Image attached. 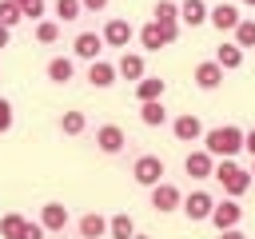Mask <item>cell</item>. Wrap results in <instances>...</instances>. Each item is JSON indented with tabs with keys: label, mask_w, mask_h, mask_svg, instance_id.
I'll list each match as a JSON object with an SVG mask.
<instances>
[{
	"label": "cell",
	"mask_w": 255,
	"mask_h": 239,
	"mask_svg": "<svg viewBox=\"0 0 255 239\" xmlns=\"http://www.w3.org/2000/svg\"><path fill=\"white\" fill-rule=\"evenodd\" d=\"M211 207H215V195H211V191H203V187L187 191V195H183V203H179V211H183L191 223H203V219L211 215Z\"/></svg>",
	"instance_id": "6"
},
{
	"label": "cell",
	"mask_w": 255,
	"mask_h": 239,
	"mask_svg": "<svg viewBox=\"0 0 255 239\" xmlns=\"http://www.w3.org/2000/svg\"><path fill=\"white\" fill-rule=\"evenodd\" d=\"M207 223L215 227V231H231V227H239L243 223V207H239V199H215V207H211V215H207Z\"/></svg>",
	"instance_id": "4"
},
{
	"label": "cell",
	"mask_w": 255,
	"mask_h": 239,
	"mask_svg": "<svg viewBox=\"0 0 255 239\" xmlns=\"http://www.w3.org/2000/svg\"><path fill=\"white\" fill-rule=\"evenodd\" d=\"M243 4H247V8H255V0H243Z\"/></svg>",
	"instance_id": "41"
},
{
	"label": "cell",
	"mask_w": 255,
	"mask_h": 239,
	"mask_svg": "<svg viewBox=\"0 0 255 239\" xmlns=\"http://www.w3.org/2000/svg\"><path fill=\"white\" fill-rule=\"evenodd\" d=\"M163 175H167V163H163L159 155L143 151V155L131 159V179H135L139 187H155V183H163Z\"/></svg>",
	"instance_id": "3"
},
{
	"label": "cell",
	"mask_w": 255,
	"mask_h": 239,
	"mask_svg": "<svg viewBox=\"0 0 255 239\" xmlns=\"http://www.w3.org/2000/svg\"><path fill=\"white\" fill-rule=\"evenodd\" d=\"M207 4H223V0H207Z\"/></svg>",
	"instance_id": "42"
},
{
	"label": "cell",
	"mask_w": 255,
	"mask_h": 239,
	"mask_svg": "<svg viewBox=\"0 0 255 239\" xmlns=\"http://www.w3.org/2000/svg\"><path fill=\"white\" fill-rule=\"evenodd\" d=\"M24 219H28V215H20V211H8V215H0V239H20V231H24Z\"/></svg>",
	"instance_id": "29"
},
{
	"label": "cell",
	"mask_w": 255,
	"mask_h": 239,
	"mask_svg": "<svg viewBox=\"0 0 255 239\" xmlns=\"http://www.w3.org/2000/svg\"><path fill=\"white\" fill-rule=\"evenodd\" d=\"M147 199H151V211H159V215H167V211H179V203H183V191L175 187V183H155V187H147Z\"/></svg>",
	"instance_id": "5"
},
{
	"label": "cell",
	"mask_w": 255,
	"mask_h": 239,
	"mask_svg": "<svg viewBox=\"0 0 255 239\" xmlns=\"http://www.w3.org/2000/svg\"><path fill=\"white\" fill-rule=\"evenodd\" d=\"M183 171H187L191 179H211V171H215V159H211L203 147H195V151H187V159H183Z\"/></svg>",
	"instance_id": "18"
},
{
	"label": "cell",
	"mask_w": 255,
	"mask_h": 239,
	"mask_svg": "<svg viewBox=\"0 0 255 239\" xmlns=\"http://www.w3.org/2000/svg\"><path fill=\"white\" fill-rule=\"evenodd\" d=\"M68 223H72V215H68V207H64V203H56V199H52V203H44V207H40V227H44V231H64Z\"/></svg>",
	"instance_id": "19"
},
{
	"label": "cell",
	"mask_w": 255,
	"mask_h": 239,
	"mask_svg": "<svg viewBox=\"0 0 255 239\" xmlns=\"http://www.w3.org/2000/svg\"><path fill=\"white\" fill-rule=\"evenodd\" d=\"M36 40H40V44H56V40H60V24H56L52 16L36 20Z\"/></svg>",
	"instance_id": "30"
},
{
	"label": "cell",
	"mask_w": 255,
	"mask_h": 239,
	"mask_svg": "<svg viewBox=\"0 0 255 239\" xmlns=\"http://www.w3.org/2000/svg\"><path fill=\"white\" fill-rule=\"evenodd\" d=\"M80 8H84V12H104L108 0H80Z\"/></svg>",
	"instance_id": "36"
},
{
	"label": "cell",
	"mask_w": 255,
	"mask_h": 239,
	"mask_svg": "<svg viewBox=\"0 0 255 239\" xmlns=\"http://www.w3.org/2000/svg\"><path fill=\"white\" fill-rule=\"evenodd\" d=\"M96 147H100L104 155H120V151L128 147V131H124L120 123H100V127H96Z\"/></svg>",
	"instance_id": "9"
},
{
	"label": "cell",
	"mask_w": 255,
	"mask_h": 239,
	"mask_svg": "<svg viewBox=\"0 0 255 239\" xmlns=\"http://www.w3.org/2000/svg\"><path fill=\"white\" fill-rule=\"evenodd\" d=\"M223 76H227V72H223L215 60H199V64H195V72H191V80H195V88H199V92H215V88L223 84Z\"/></svg>",
	"instance_id": "13"
},
{
	"label": "cell",
	"mask_w": 255,
	"mask_h": 239,
	"mask_svg": "<svg viewBox=\"0 0 255 239\" xmlns=\"http://www.w3.org/2000/svg\"><path fill=\"white\" fill-rule=\"evenodd\" d=\"M76 231H80V239H108V215L84 211V215L76 219Z\"/></svg>",
	"instance_id": "16"
},
{
	"label": "cell",
	"mask_w": 255,
	"mask_h": 239,
	"mask_svg": "<svg viewBox=\"0 0 255 239\" xmlns=\"http://www.w3.org/2000/svg\"><path fill=\"white\" fill-rule=\"evenodd\" d=\"M231 44H235V48H243V52H247V48H255V20H251V16H243V20L235 24Z\"/></svg>",
	"instance_id": "27"
},
{
	"label": "cell",
	"mask_w": 255,
	"mask_h": 239,
	"mask_svg": "<svg viewBox=\"0 0 255 239\" xmlns=\"http://www.w3.org/2000/svg\"><path fill=\"white\" fill-rule=\"evenodd\" d=\"M84 80H88L92 88H100V92H104V88H112V84H116L120 76H116V64L100 56V60H92V64H88V72H84Z\"/></svg>",
	"instance_id": "14"
},
{
	"label": "cell",
	"mask_w": 255,
	"mask_h": 239,
	"mask_svg": "<svg viewBox=\"0 0 255 239\" xmlns=\"http://www.w3.org/2000/svg\"><path fill=\"white\" fill-rule=\"evenodd\" d=\"M12 4L20 8V16H24V20H44V8H48L44 0H12Z\"/></svg>",
	"instance_id": "31"
},
{
	"label": "cell",
	"mask_w": 255,
	"mask_h": 239,
	"mask_svg": "<svg viewBox=\"0 0 255 239\" xmlns=\"http://www.w3.org/2000/svg\"><path fill=\"white\" fill-rule=\"evenodd\" d=\"M219 239H247V235H243L239 227H231V231H219Z\"/></svg>",
	"instance_id": "37"
},
{
	"label": "cell",
	"mask_w": 255,
	"mask_h": 239,
	"mask_svg": "<svg viewBox=\"0 0 255 239\" xmlns=\"http://www.w3.org/2000/svg\"><path fill=\"white\" fill-rule=\"evenodd\" d=\"M151 24H159L163 28V36H167V44L179 36V4L175 0H155V8H151Z\"/></svg>",
	"instance_id": "7"
},
{
	"label": "cell",
	"mask_w": 255,
	"mask_h": 239,
	"mask_svg": "<svg viewBox=\"0 0 255 239\" xmlns=\"http://www.w3.org/2000/svg\"><path fill=\"white\" fill-rule=\"evenodd\" d=\"M100 52H104V36H100V32H76V40H72V60L92 64V60H100Z\"/></svg>",
	"instance_id": "11"
},
{
	"label": "cell",
	"mask_w": 255,
	"mask_h": 239,
	"mask_svg": "<svg viewBox=\"0 0 255 239\" xmlns=\"http://www.w3.org/2000/svg\"><path fill=\"white\" fill-rule=\"evenodd\" d=\"M60 131H64V135H84V131H88V116L76 112V108L64 112V116H60Z\"/></svg>",
	"instance_id": "28"
},
{
	"label": "cell",
	"mask_w": 255,
	"mask_h": 239,
	"mask_svg": "<svg viewBox=\"0 0 255 239\" xmlns=\"http://www.w3.org/2000/svg\"><path fill=\"white\" fill-rule=\"evenodd\" d=\"M179 24L187 28L207 24V0H179Z\"/></svg>",
	"instance_id": "20"
},
{
	"label": "cell",
	"mask_w": 255,
	"mask_h": 239,
	"mask_svg": "<svg viewBox=\"0 0 255 239\" xmlns=\"http://www.w3.org/2000/svg\"><path fill=\"white\" fill-rule=\"evenodd\" d=\"M131 235H135V219L128 211L108 215V239H131Z\"/></svg>",
	"instance_id": "24"
},
{
	"label": "cell",
	"mask_w": 255,
	"mask_h": 239,
	"mask_svg": "<svg viewBox=\"0 0 255 239\" xmlns=\"http://www.w3.org/2000/svg\"><path fill=\"white\" fill-rule=\"evenodd\" d=\"M8 40H12V32H8L4 24H0V48H8Z\"/></svg>",
	"instance_id": "38"
},
{
	"label": "cell",
	"mask_w": 255,
	"mask_h": 239,
	"mask_svg": "<svg viewBox=\"0 0 255 239\" xmlns=\"http://www.w3.org/2000/svg\"><path fill=\"white\" fill-rule=\"evenodd\" d=\"M203 131H207V127H203V120H199L195 112H179V116L171 120V135H175L179 143H199Z\"/></svg>",
	"instance_id": "8"
},
{
	"label": "cell",
	"mask_w": 255,
	"mask_h": 239,
	"mask_svg": "<svg viewBox=\"0 0 255 239\" xmlns=\"http://www.w3.org/2000/svg\"><path fill=\"white\" fill-rule=\"evenodd\" d=\"M44 76H48L52 84H72V80H76V60H72V56H52V60L44 64Z\"/></svg>",
	"instance_id": "17"
},
{
	"label": "cell",
	"mask_w": 255,
	"mask_h": 239,
	"mask_svg": "<svg viewBox=\"0 0 255 239\" xmlns=\"http://www.w3.org/2000/svg\"><path fill=\"white\" fill-rule=\"evenodd\" d=\"M135 40H139V48H143V52H159V48H167L163 28H159V24H151V20H147V24L135 32Z\"/></svg>",
	"instance_id": "21"
},
{
	"label": "cell",
	"mask_w": 255,
	"mask_h": 239,
	"mask_svg": "<svg viewBox=\"0 0 255 239\" xmlns=\"http://www.w3.org/2000/svg\"><path fill=\"white\" fill-rule=\"evenodd\" d=\"M211 60H215L223 72H235V68H243V48H235V44L227 40V44H219V48H215V56H211Z\"/></svg>",
	"instance_id": "23"
},
{
	"label": "cell",
	"mask_w": 255,
	"mask_h": 239,
	"mask_svg": "<svg viewBox=\"0 0 255 239\" xmlns=\"http://www.w3.org/2000/svg\"><path fill=\"white\" fill-rule=\"evenodd\" d=\"M52 12H56V16H52V20H56V24H60V28H64V24H72V20H80V16H84V8H80V0H52Z\"/></svg>",
	"instance_id": "26"
},
{
	"label": "cell",
	"mask_w": 255,
	"mask_h": 239,
	"mask_svg": "<svg viewBox=\"0 0 255 239\" xmlns=\"http://www.w3.org/2000/svg\"><path fill=\"white\" fill-rule=\"evenodd\" d=\"M211 179L223 187V195H227V199H239V195L251 187V175H247V167H239L235 159H215V171H211Z\"/></svg>",
	"instance_id": "2"
},
{
	"label": "cell",
	"mask_w": 255,
	"mask_h": 239,
	"mask_svg": "<svg viewBox=\"0 0 255 239\" xmlns=\"http://www.w3.org/2000/svg\"><path fill=\"white\" fill-rule=\"evenodd\" d=\"M100 36H104V48H124V52H128V44H131L135 28H131L124 16H112V20L104 24V32H100Z\"/></svg>",
	"instance_id": "10"
},
{
	"label": "cell",
	"mask_w": 255,
	"mask_h": 239,
	"mask_svg": "<svg viewBox=\"0 0 255 239\" xmlns=\"http://www.w3.org/2000/svg\"><path fill=\"white\" fill-rule=\"evenodd\" d=\"M116 76H124V80H143L147 76V64H143V52H120V60H116Z\"/></svg>",
	"instance_id": "15"
},
{
	"label": "cell",
	"mask_w": 255,
	"mask_h": 239,
	"mask_svg": "<svg viewBox=\"0 0 255 239\" xmlns=\"http://www.w3.org/2000/svg\"><path fill=\"white\" fill-rule=\"evenodd\" d=\"M243 151L255 159V127H247V131H243Z\"/></svg>",
	"instance_id": "35"
},
{
	"label": "cell",
	"mask_w": 255,
	"mask_h": 239,
	"mask_svg": "<svg viewBox=\"0 0 255 239\" xmlns=\"http://www.w3.org/2000/svg\"><path fill=\"white\" fill-rule=\"evenodd\" d=\"M239 20H243V16H239V8H235L231 0H223V4H207V24H211V28H219V32H235Z\"/></svg>",
	"instance_id": "12"
},
{
	"label": "cell",
	"mask_w": 255,
	"mask_h": 239,
	"mask_svg": "<svg viewBox=\"0 0 255 239\" xmlns=\"http://www.w3.org/2000/svg\"><path fill=\"white\" fill-rule=\"evenodd\" d=\"M163 92H167V80H159V76H143V80H135V100H139V104H147V100H163Z\"/></svg>",
	"instance_id": "22"
},
{
	"label": "cell",
	"mask_w": 255,
	"mask_h": 239,
	"mask_svg": "<svg viewBox=\"0 0 255 239\" xmlns=\"http://www.w3.org/2000/svg\"><path fill=\"white\" fill-rule=\"evenodd\" d=\"M12 120H16V116H12V104L0 96V135H4V131H12Z\"/></svg>",
	"instance_id": "34"
},
{
	"label": "cell",
	"mask_w": 255,
	"mask_h": 239,
	"mask_svg": "<svg viewBox=\"0 0 255 239\" xmlns=\"http://www.w3.org/2000/svg\"><path fill=\"white\" fill-rule=\"evenodd\" d=\"M139 123H147V127L167 123V108H163V100H147V104H139Z\"/></svg>",
	"instance_id": "25"
},
{
	"label": "cell",
	"mask_w": 255,
	"mask_h": 239,
	"mask_svg": "<svg viewBox=\"0 0 255 239\" xmlns=\"http://www.w3.org/2000/svg\"><path fill=\"white\" fill-rule=\"evenodd\" d=\"M20 20H24V16H20V8H16L12 0H0V24H4L8 32H12V28L20 24Z\"/></svg>",
	"instance_id": "32"
},
{
	"label": "cell",
	"mask_w": 255,
	"mask_h": 239,
	"mask_svg": "<svg viewBox=\"0 0 255 239\" xmlns=\"http://www.w3.org/2000/svg\"><path fill=\"white\" fill-rule=\"evenodd\" d=\"M48 231L40 227V219H24V231H20V239H44Z\"/></svg>",
	"instance_id": "33"
},
{
	"label": "cell",
	"mask_w": 255,
	"mask_h": 239,
	"mask_svg": "<svg viewBox=\"0 0 255 239\" xmlns=\"http://www.w3.org/2000/svg\"><path fill=\"white\" fill-rule=\"evenodd\" d=\"M131 239H151V235H139V231H135V235H131Z\"/></svg>",
	"instance_id": "40"
},
{
	"label": "cell",
	"mask_w": 255,
	"mask_h": 239,
	"mask_svg": "<svg viewBox=\"0 0 255 239\" xmlns=\"http://www.w3.org/2000/svg\"><path fill=\"white\" fill-rule=\"evenodd\" d=\"M247 175H251V183H255V159H251V167H247Z\"/></svg>",
	"instance_id": "39"
},
{
	"label": "cell",
	"mask_w": 255,
	"mask_h": 239,
	"mask_svg": "<svg viewBox=\"0 0 255 239\" xmlns=\"http://www.w3.org/2000/svg\"><path fill=\"white\" fill-rule=\"evenodd\" d=\"M199 143H203V151H207L211 159H235V151H243V127H239V123L207 127Z\"/></svg>",
	"instance_id": "1"
}]
</instances>
